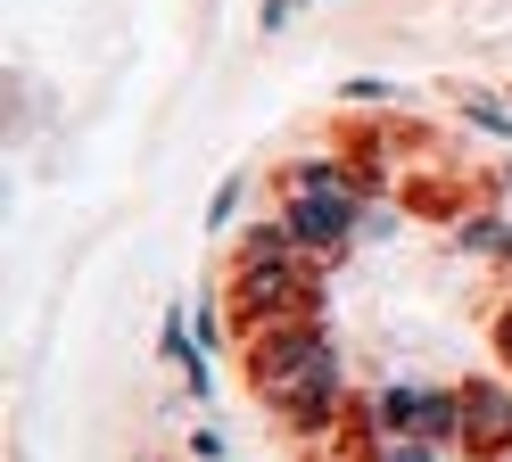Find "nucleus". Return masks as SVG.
Masks as SVG:
<instances>
[{
  "label": "nucleus",
  "instance_id": "6ab92c4d",
  "mask_svg": "<svg viewBox=\"0 0 512 462\" xmlns=\"http://www.w3.org/2000/svg\"><path fill=\"white\" fill-rule=\"evenodd\" d=\"M504 108H512V91H504Z\"/></svg>",
  "mask_w": 512,
  "mask_h": 462
},
{
  "label": "nucleus",
  "instance_id": "1a4fd4ad",
  "mask_svg": "<svg viewBox=\"0 0 512 462\" xmlns=\"http://www.w3.org/2000/svg\"><path fill=\"white\" fill-rule=\"evenodd\" d=\"M455 248L463 256H488V264H512V215H496V207L488 215H463L455 223Z\"/></svg>",
  "mask_w": 512,
  "mask_h": 462
},
{
  "label": "nucleus",
  "instance_id": "9d476101",
  "mask_svg": "<svg viewBox=\"0 0 512 462\" xmlns=\"http://www.w3.org/2000/svg\"><path fill=\"white\" fill-rule=\"evenodd\" d=\"M240 198H248V174H232V182L207 198V231H232V223H240Z\"/></svg>",
  "mask_w": 512,
  "mask_h": 462
},
{
  "label": "nucleus",
  "instance_id": "7ed1b4c3",
  "mask_svg": "<svg viewBox=\"0 0 512 462\" xmlns=\"http://www.w3.org/2000/svg\"><path fill=\"white\" fill-rule=\"evenodd\" d=\"M281 223L298 231V248H306V256L339 264L347 248L364 240V223H372V198H356V190H323V198H281Z\"/></svg>",
  "mask_w": 512,
  "mask_h": 462
},
{
  "label": "nucleus",
  "instance_id": "20e7f679",
  "mask_svg": "<svg viewBox=\"0 0 512 462\" xmlns=\"http://www.w3.org/2000/svg\"><path fill=\"white\" fill-rule=\"evenodd\" d=\"M504 446H512V380L471 372L463 380V454L471 462H496Z\"/></svg>",
  "mask_w": 512,
  "mask_h": 462
},
{
  "label": "nucleus",
  "instance_id": "a211bd4d",
  "mask_svg": "<svg viewBox=\"0 0 512 462\" xmlns=\"http://www.w3.org/2000/svg\"><path fill=\"white\" fill-rule=\"evenodd\" d=\"M496 462H512V446H504V454H496Z\"/></svg>",
  "mask_w": 512,
  "mask_h": 462
},
{
  "label": "nucleus",
  "instance_id": "f8f14e48",
  "mask_svg": "<svg viewBox=\"0 0 512 462\" xmlns=\"http://www.w3.org/2000/svg\"><path fill=\"white\" fill-rule=\"evenodd\" d=\"M463 116H471L479 132H504V141H512V108H504V99H488V91H471V99H463Z\"/></svg>",
  "mask_w": 512,
  "mask_h": 462
},
{
  "label": "nucleus",
  "instance_id": "f03ea898",
  "mask_svg": "<svg viewBox=\"0 0 512 462\" xmlns=\"http://www.w3.org/2000/svg\"><path fill=\"white\" fill-rule=\"evenodd\" d=\"M331 355H339L331 322H273V330H248L240 339V372L256 388V405H273L298 380H314V363H331Z\"/></svg>",
  "mask_w": 512,
  "mask_h": 462
},
{
  "label": "nucleus",
  "instance_id": "423d86ee",
  "mask_svg": "<svg viewBox=\"0 0 512 462\" xmlns=\"http://www.w3.org/2000/svg\"><path fill=\"white\" fill-rule=\"evenodd\" d=\"M157 355L182 363V388L190 396H215V363L199 347V330H190V306H166V322H157Z\"/></svg>",
  "mask_w": 512,
  "mask_h": 462
},
{
  "label": "nucleus",
  "instance_id": "39448f33",
  "mask_svg": "<svg viewBox=\"0 0 512 462\" xmlns=\"http://www.w3.org/2000/svg\"><path fill=\"white\" fill-rule=\"evenodd\" d=\"M281 198H323V190H356V165L347 149H306V157H281Z\"/></svg>",
  "mask_w": 512,
  "mask_h": 462
},
{
  "label": "nucleus",
  "instance_id": "aec40b11",
  "mask_svg": "<svg viewBox=\"0 0 512 462\" xmlns=\"http://www.w3.org/2000/svg\"><path fill=\"white\" fill-rule=\"evenodd\" d=\"M298 9H306V0H298Z\"/></svg>",
  "mask_w": 512,
  "mask_h": 462
},
{
  "label": "nucleus",
  "instance_id": "4468645a",
  "mask_svg": "<svg viewBox=\"0 0 512 462\" xmlns=\"http://www.w3.org/2000/svg\"><path fill=\"white\" fill-rule=\"evenodd\" d=\"M372 462H446V446H430V438H380Z\"/></svg>",
  "mask_w": 512,
  "mask_h": 462
},
{
  "label": "nucleus",
  "instance_id": "9b49d317",
  "mask_svg": "<svg viewBox=\"0 0 512 462\" xmlns=\"http://www.w3.org/2000/svg\"><path fill=\"white\" fill-rule=\"evenodd\" d=\"M339 99H347V108H389L397 83H380V75H347V83H339Z\"/></svg>",
  "mask_w": 512,
  "mask_h": 462
},
{
  "label": "nucleus",
  "instance_id": "0eeeda50",
  "mask_svg": "<svg viewBox=\"0 0 512 462\" xmlns=\"http://www.w3.org/2000/svg\"><path fill=\"white\" fill-rule=\"evenodd\" d=\"M232 264H306V248H298V231L273 215V223H248L232 240Z\"/></svg>",
  "mask_w": 512,
  "mask_h": 462
},
{
  "label": "nucleus",
  "instance_id": "6e6552de",
  "mask_svg": "<svg viewBox=\"0 0 512 462\" xmlns=\"http://www.w3.org/2000/svg\"><path fill=\"white\" fill-rule=\"evenodd\" d=\"M413 438L463 454V388H430V396H422V421H413Z\"/></svg>",
  "mask_w": 512,
  "mask_h": 462
},
{
  "label": "nucleus",
  "instance_id": "f3484780",
  "mask_svg": "<svg viewBox=\"0 0 512 462\" xmlns=\"http://www.w3.org/2000/svg\"><path fill=\"white\" fill-rule=\"evenodd\" d=\"M290 17H298V0H256V25H265V33H281Z\"/></svg>",
  "mask_w": 512,
  "mask_h": 462
},
{
  "label": "nucleus",
  "instance_id": "2eb2a0df",
  "mask_svg": "<svg viewBox=\"0 0 512 462\" xmlns=\"http://www.w3.org/2000/svg\"><path fill=\"white\" fill-rule=\"evenodd\" d=\"M190 462H232V438L223 429H190Z\"/></svg>",
  "mask_w": 512,
  "mask_h": 462
},
{
  "label": "nucleus",
  "instance_id": "f257e3e1",
  "mask_svg": "<svg viewBox=\"0 0 512 462\" xmlns=\"http://www.w3.org/2000/svg\"><path fill=\"white\" fill-rule=\"evenodd\" d=\"M223 314L232 330H273V322H323L331 314V264L306 256V264H232L223 281Z\"/></svg>",
  "mask_w": 512,
  "mask_h": 462
},
{
  "label": "nucleus",
  "instance_id": "dca6fc26",
  "mask_svg": "<svg viewBox=\"0 0 512 462\" xmlns=\"http://www.w3.org/2000/svg\"><path fill=\"white\" fill-rule=\"evenodd\" d=\"M488 339H496V363H504V372H512V297H504V306H496V330H488Z\"/></svg>",
  "mask_w": 512,
  "mask_h": 462
},
{
  "label": "nucleus",
  "instance_id": "ddd939ff",
  "mask_svg": "<svg viewBox=\"0 0 512 462\" xmlns=\"http://www.w3.org/2000/svg\"><path fill=\"white\" fill-rule=\"evenodd\" d=\"M190 330H199V347L215 355V347H223V330H232V314H223L215 297H199V306H190Z\"/></svg>",
  "mask_w": 512,
  "mask_h": 462
}]
</instances>
